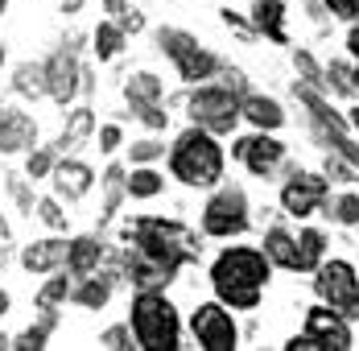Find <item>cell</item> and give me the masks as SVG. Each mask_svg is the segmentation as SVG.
<instances>
[{
    "label": "cell",
    "mask_w": 359,
    "mask_h": 351,
    "mask_svg": "<svg viewBox=\"0 0 359 351\" xmlns=\"http://www.w3.org/2000/svg\"><path fill=\"white\" fill-rule=\"evenodd\" d=\"M128 240H133V248H128L124 265H128V277L141 289L170 285L182 265L190 256H198L194 236L174 219H133L128 223Z\"/></svg>",
    "instance_id": "6da1fadb"
},
{
    "label": "cell",
    "mask_w": 359,
    "mask_h": 351,
    "mask_svg": "<svg viewBox=\"0 0 359 351\" xmlns=\"http://www.w3.org/2000/svg\"><path fill=\"white\" fill-rule=\"evenodd\" d=\"M211 285L227 306L252 310L269 285V256L256 248H227L211 269Z\"/></svg>",
    "instance_id": "7a4b0ae2"
},
{
    "label": "cell",
    "mask_w": 359,
    "mask_h": 351,
    "mask_svg": "<svg viewBox=\"0 0 359 351\" xmlns=\"http://www.w3.org/2000/svg\"><path fill=\"white\" fill-rule=\"evenodd\" d=\"M170 170L186 186H215L223 178V149L215 145V133H207V128L182 133L170 153Z\"/></svg>",
    "instance_id": "3957f363"
},
{
    "label": "cell",
    "mask_w": 359,
    "mask_h": 351,
    "mask_svg": "<svg viewBox=\"0 0 359 351\" xmlns=\"http://www.w3.org/2000/svg\"><path fill=\"white\" fill-rule=\"evenodd\" d=\"M133 335L144 351H174L182 335L178 310L157 289H141V298L133 302Z\"/></svg>",
    "instance_id": "277c9868"
},
{
    "label": "cell",
    "mask_w": 359,
    "mask_h": 351,
    "mask_svg": "<svg viewBox=\"0 0 359 351\" xmlns=\"http://www.w3.org/2000/svg\"><path fill=\"white\" fill-rule=\"evenodd\" d=\"M289 351H347L351 347V331H347V318L314 306L306 314V335H293L285 343Z\"/></svg>",
    "instance_id": "5b68a950"
},
{
    "label": "cell",
    "mask_w": 359,
    "mask_h": 351,
    "mask_svg": "<svg viewBox=\"0 0 359 351\" xmlns=\"http://www.w3.org/2000/svg\"><path fill=\"white\" fill-rule=\"evenodd\" d=\"M190 116H194V124L207 128V133H231L236 120L244 116V104H240L236 91H227V87H198L194 100H190Z\"/></svg>",
    "instance_id": "8992f818"
},
{
    "label": "cell",
    "mask_w": 359,
    "mask_h": 351,
    "mask_svg": "<svg viewBox=\"0 0 359 351\" xmlns=\"http://www.w3.org/2000/svg\"><path fill=\"white\" fill-rule=\"evenodd\" d=\"M314 289L323 293V302L343 318H359V277L347 260H330L318 265V281Z\"/></svg>",
    "instance_id": "52a82bcc"
},
{
    "label": "cell",
    "mask_w": 359,
    "mask_h": 351,
    "mask_svg": "<svg viewBox=\"0 0 359 351\" xmlns=\"http://www.w3.org/2000/svg\"><path fill=\"white\" fill-rule=\"evenodd\" d=\"M157 41H161V50L178 62V74L186 83H198V79H211V74H215V58H211L207 50H198V41L190 34H182V29H161Z\"/></svg>",
    "instance_id": "ba28073f"
},
{
    "label": "cell",
    "mask_w": 359,
    "mask_h": 351,
    "mask_svg": "<svg viewBox=\"0 0 359 351\" xmlns=\"http://www.w3.org/2000/svg\"><path fill=\"white\" fill-rule=\"evenodd\" d=\"M203 227H207V236H240L248 227V203H244V194L236 186L219 190L215 199L207 203V211H203Z\"/></svg>",
    "instance_id": "9c48e42d"
},
{
    "label": "cell",
    "mask_w": 359,
    "mask_h": 351,
    "mask_svg": "<svg viewBox=\"0 0 359 351\" xmlns=\"http://www.w3.org/2000/svg\"><path fill=\"white\" fill-rule=\"evenodd\" d=\"M190 331H194V339H198V347L207 351H236V322L231 314L215 306V302H207V306H198L194 318H190Z\"/></svg>",
    "instance_id": "30bf717a"
},
{
    "label": "cell",
    "mask_w": 359,
    "mask_h": 351,
    "mask_svg": "<svg viewBox=\"0 0 359 351\" xmlns=\"http://www.w3.org/2000/svg\"><path fill=\"white\" fill-rule=\"evenodd\" d=\"M323 199H326V178H318V174H293L285 182V190H281L285 211L297 215V219L314 215V211L323 207Z\"/></svg>",
    "instance_id": "8fae6325"
},
{
    "label": "cell",
    "mask_w": 359,
    "mask_h": 351,
    "mask_svg": "<svg viewBox=\"0 0 359 351\" xmlns=\"http://www.w3.org/2000/svg\"><path fill=\"white\" fill-rule=\"evenodd\" d=\"M74 91H79V58H74V50H58L46 62V95L67 107L74 100Z\"/></svg>",
    "instance_id": "7c38bea8"
},
{
    "label": "cell",
    "mask_w": 359,
    "mask_h": 351,
    "mask_svg": "<svg viewBox=\"0 0 359 351\" xmlns=\"http://www.w3.org/2000/svg\"><path fill=\"white\" fill-rule=\"evenodd\" d=\"M236 157L248 166L252 174L269 178L277 166H281V157H285V145L273 137H244L240 145H236Z\"/></svg>",
    "instance_id": "4fadbf2b"
},
{
    "label": "cell",
    "mask_w": 359,
    "mask_h": 351,
    "mask_svg": "<svg viewBox=\"0 0 359 351\" xmlns=\"http://www.w3.org/2000/svg\"><path fill=\"white\" fill-rule=\"evenodd\" d=\"M37 124L25 112H0V153H17L25 145H34Z\"/></svg>",
    "instance_id": "5bb4252c"
},
{
    "label": "cell",
    "mask_w": 359,
    "mask_h": 351,
    "mask_svg": "<svg viewBox=\"0 0 359 351\" xmlns=\"http://www.w3.org/2000/svg\"><path fill=\"white\" fill-rule=\"evenodd\" d=\"M100 256H104V244L95 236H83V240L67 244V269H71L74 277H91L95 265H100Z\"/></svg>",
    "instance_id": "9a60e30c"
},
{
    "label": "cell",
    "mask_w": 359,
    "mask_h": 351,
    "mask_svg": "<svg viewBox=\"0 0 359 351\" xmlns=\"http://www.w3.org/2000/svg\"><path fill=\"white\" fill-rule=\"evenodd\" d=\"M252 21H256V29L264 37H273L277 46H285V4L281 0H260L256 8H252Z\"/></svg>",
    "instance_id": "2e32d148"
},
{
    "label": "cell",
    "mask_w": 359,
    "mask_h": 351,
    "mask_svg": "<svg viewBox=\"0 0 359 351\" xmlns=\"http://www.w3.org/2000/svg\"><path fill=\"white\" fill-rule=\"evenodd\" d=\"M21 265H25L29 273H50V269L67 265V244H58V240H41V244L25 248Z\"/></svg>",
    "instance_id": "e0dca14e"
},
{
    "label": "cell",
    "mask_w": 359,
    "mask_h": 351,
    "mask_svg": "<svg viewBox=\"0 0 359 351\" xmlns=\"http://www.w3.org/2000/svg\"><path fill=\"white\" fill-rule=\"evenodd\" d=\"M54 182H58V190H62L67 199H83V194L91 190V170H87L83 161H62V166L54 170Z\"/></svg>",
    "instance_id": "ac0fdd59"
},
{
    "label": "cell",
    "mask_w": 359,
    "mask_h": 351,
    "mask_svg": "<svg viewBox=\"0 0 359 351\" xmlns=\"http://www.w3.org/2000/svg\"><path fill=\"white\" fill-rule=\"evenodd\" d=\"M264 256L273 265H281V269H297V240L289 232H281V227H273L264 236Z\"/></svg>",
    "instance_id": "d6986e66"
},
{
    "label": "cell",
    "mask_w": 359,
    "mask_h": 351,
    "mask_svg": "<svg viewBox=\"0 0 359 351\" xmlns=\"http://www.w3.org/2000/svg\"><path fill=\"white\" fill-rule=\"evenodd\" d=\"M244 116H248L256 128H277V124L285 120L281 104L269 100V95H248V100H244Z\"/></svg>",
    "instance_id": "ffe728a7"
},
{
    "label": "cell",
    "mask_w": 359,
    "mask_h": 351,
    "mask_svg": "<svg viewBox=\"0 0 359 351\" xmlns=\"http://www.w3.org/2000/svg\"><path fill=\"white\" fill-rule=\"evenodd\" d=\"M124 95L133 100V107L157 104V100H161V79H153V74H133V79L124 83Z\"/></svg>",
    "instance_id": "44dd1931"
},
{
    "label": "cell",
    "mask_w": 359,
    "mask_h": 351,
    "mask_svg": "<svg viewBox=\"0 0 359 351\" xmlns=\"http://www.w3.org/2000/svg\"><path fill=\"white\" fill-rule=\"evenodd\" d=\"M318 260H323V236L318 232H302V240H297V273L318 269Z\"/></svg>",
    "instance_id": "7402d4cb"
},
{
    "label": "cell",
    "mask_w": 359,
    "mask_h": 351,
    "mask_svg": "<svg viewBox=\"0 0 359 351\" xmlns=\"http://www.w3.org/2000/svg\"><path fill=\"white\" fill-rule=\"evenodd\" d=\"M108 281H100V277H91V281H83L79 289H74V302L83 306V310H100L104 302H108Z\"/></svg>",
    "instance_id": "603a6c76"
},
{
    "label": "cell",
    "mask_w": 359,
    "mask_h": 351,
    "mask_svg": "<svg viewBox=\"0 0 359 351\" xmlns=\"http://www.w3.org/2000/svg\"><path fill=\"white\" fill-rule=\"evenodd\" d=\"M54 322H58V318H54V310H41V322H37V326H29V331H25V335L17 339V347H21V351H37V347H46V335L54 331Z\"/></svg>",
    "instance_id": "cb8c5ba5"
},
{
    "label": "cell",
    "mask_w": 359,
    "mask_h": 351,
    "mask_svg": "<svg viewBox=\"0 0 359 351\" xmlns=\"http://www.w3.org/2000/svg\"><path fill=\"white\" fill-rule=\"evenodd\" d=\"M124 186H128V194H133V199H153V194H161V186H165V182H161V174H153V170H137Z\"/></svg>",
    "instance_id": "d4e9b609"
},
{
    "label": "cell",
    "mask_w": 359,
    "mask_h": 351,
    "mask_svg": "<svg viewBox=\"0 0 359 351\" xmlns=\"http://www.w3.org/2000/svg\"><path fill=\"white\" fill-rule=\"evenodd\" d=\"M120 46H124V29H120V25H100V29H95V54H100L104 62L120 54Z\"/></svg>",
    "instance_id": "484cf974"
},
{
    "label": "cell",
    "mask_w": 359,
    "mask_h": 351,
    "mask_svg": "<svg viewBox=\"0 0 359 351\" xmlns=\"http://www.w3.org/2000/svg\"><path fill=\"white\" fill-rule=\"evenodd\" d=\"M67 293H71V281L67 277H50L41 289H37V310H54Z\"/></svg>",
    "instance_id": "4316f807"
},
{
    "label": "cell",
    "mask_w": 359,
    "mask_h": 351,
    "mask_svg": "<svg viewBox=\"0 0 359 351\" xmlns=\"http://www.w3.org/2000/svg\"><path fill=\"white\" fill-rule=\"evenodd\" d=\"M17 91L21 95H41L46 91V67H29L25 62V67L17 70Z\"/></svg>",
    "instance_id": "83f0119b"
},
{
    "label": "cell",
    "mask_w": 359,
    "mask_h": 351,
    "mask_svg": "<svg viewBox=\"0 0 359 351\" xmlns=\"http://www.w3.org/2000/svg\"><path fill=\"white\" fill-rule=\"evenodd\" d=\"M91 128H95L91 112H87V107H79V112H71V124H67V133H62V140H58V145L67 149V145H74V140H83Z\"/></svg>",
    "instance_id": "f1b7e54d"
},
{
    "label": "cell",
    "mask_w": 359,
    "mask_h": 351,
    "mask_svg": "<svg viewBox=\"0 0 359 351\" xmlns=\"http://www.w3.org/2000/svg\"><path fill=\"white\" fill-rule=\"evenodd\" d=\"M37 215H41V223H50L54 232H62V227H67V215L58 211L54 199H41V203H37Z\"/></svg>",
    "instance_id": "f546056e"
},
{
    "label": "cell",
    "mask_w": 359,
    "mask_h": 351,
    "mask_svg": "<svg viewBox=\"0 0 359 351\" xmlns=\"http://www.w3.org/2000/svg\"><path fill=\"white\" fill-rule=\"evenodd\" d=\"M25 170H29V178H46V174H50V170H54V157H50V149H37V153H29Z\"/></svg>",
    "instance_id": "4dcf8cb0"
},
{
    "label": "cell",
    "mask_w": 359,
    "mask_h": 351,
    "mask_svg": "<svg viewBox=\"0 0 359 351\" xmlns=\"http://www.w3.org/2000/svg\"><path fill=\"white\" fill-rule=\"evenodd\" d=\"M334 219H339V223H359V199L355 194H343V199L334 203Z\"/></svg>",
    "instance_id": "1f68e13d"
},
{
    "label": "cell",
    "mask_w": 359,
    "mask_h": 351,
    "mask_svg": "<svg viewBox=\"0 0 359 351\" xmlns=\"http://www.w3.org/2000/svg\"><path fill=\"white\" fill-rule=\"evenodd\" d=\"M326 8L343 21H359V0H326Z\"/></svg>",
    "instance_id": "d6a6232c"
},
{
    "label": "cell",
    "mask_w": 359,
    "mask_h": 351,
    "mask_svg": "<svg viewBox=\"0 0 359 351\" xmlns=\"http://www.w3.org/2000/svg\"><path fill=\"white\" fill-rule=\"evenodd\" d=\"M137 116H141L149 128H165V112H161L157 104H141V107H137Z\"/></svg>",
    "instance_id": "836d02e7"
},
{
    "label": "cell",
    "mask_w": 359,
    "mask_h": 351,
    "mask_svg": "<svg viewBox=\"0 0 359 351\" xmlns=\"http://www.w3.org/2000/svg\"><path fill=\"white\" fill-rule=\"evenodd\" d=\"M153 157H161V145L157 140H137L133 145V161H153Z\"/></svg>",
    "instance_id": "e575fe53"
},
{
    "label": "cell",
    "mask_w": 359,
    "mask_h": 351,
    "mask_svg": "<svg viewBox=\"0 0 359 351\" xmlns=\"http://www.w3.org/2000/svg\"><path fill=\"white\" fill-rule=\"evenodd\" d=\"M330 79H334V91H351V87H355V74L347 67H339V62L330 67Z\"/></svg>",
    "instance_id": "d590c367"
},
{
    "label": "cell",
    "mask_w": 359,
    "mask_h": 351,
    "mask_svg": "<svg viewBox=\"0 0 359 351\" xmlns=\"http://www.w3.org/2000/svg\"><path fill=\"white\" fill-rule=\"evenodd\" d=\"M104 347H111V351L133 347V343H128V331H124V326H111V331H104Z\"/></svg>",
    "instance_id": "8d00e7d4"
},
{
    "label": "cell",
    "mask_w": 359,
    "mask_h": 351,
    "mask_svg": "<svg viewBox=\"0 0 359 351\" xmlns=\"http://www.w3.org/2000/svg\"><path fill=\"white\" fill-rule=\"evenodd\" d=\"M116 145H120V128H116V124H108V128L100 133V149H104V153H111Z\"/></svg>",
    "instance_id": "74e56055"
},
{
    "label": "cell",
    "mask_w": 359,
    "mask_h": 351,
    "mask_svg": "<svg viewBox=\"0 0 359 351\" xmlns=\"http://www.w3.org/2000/svg\"><path fill=\"white\" fill-rule=\"evenodd\" d=\"M297 67H302V74H306L310 83H318V67H314V58H310V54H297Z\"/></svg>",
    "instance_id": "f35d334b"
},
{
    "label": "cell",
    "mask_w": 359,
    "mask_h": 351,
    "mask_svg": "<svg viewBox=\"0 0 359 351\" xmlns=\"http://www.w3.org/2000/svg\"><path fill=\"white\" fill-rule=\"evenodd\" d=\"M13 194H17V203H21L25 211H34V203H29V190L21 186V178H13Z\"/></svg>",
    "instance_id": "ab89813d"
},
{
    "label": "cell",
    "mask_w": 359,
    "mask_h": 351,
    "mask_svg": "<svg viewBox=\"0 0 359 351\" xmlns=\"http://www.w3.org/2000/svg\"><path fill=\"white\" fill-rule=\"evenodd\" d=\"M104 8H108L111 17H124V13H128V4H124V0H104Z\"/></svg>",
    "instance_id": "60d3db41"
},
{
    "label": "cell",
    "mask_w": 359,
    "mask_h": 351,
    "mask_svg": "<svg viewBox=\"0 0 359 351\" xmlns=\"http://www.w3.org/2000/svg\"><path fill=\"white\" fill-rule=\"evenodd\" d=\"M347 46H351V58L359 62V29H351V37H347Z\"/></svg>",
    "instance_id": "b9f144b4"
},
{
    "label": "cell",
    "mask_w": 359,
    "mask_h": 351,
    "mask_svg": "<svg viewBox=\"0 0 359 351\" xmlns=\"http://www.w3.org/2000/svg\"><path fill=\"white\" fill-rule=\"evenodd\" d=\"M79 4L83 0H62V13H79Z\"/></svg>",
    "instance_id": "7bdbcfd3"
},
{
    "label": "cell",
    "mask_w": 359,
    "mask_h": 351,
    "mask_svg": "<svg viewBox=\"0 0 359 351\" xmlns=\"http://www.w3.org/2000/svg\"><path fill=\"white\" fill-rule=\"evenodd\" d=\"M4 310H8V293H0V314H4Z\"/></svg>",
    "instance_id": "ee69618b"
},
{
    "label": "cell",
    "mask_w": 359,
    "mask_h": 351,
    "mask_svg": "<svg viewBox=\"0 0 359 351\" xmlns=\"http://www.w3.org/2000/svg\"><path fill=\"white\" fill-rule=\"evenodd\" d=\"M0 240H8V227H4V219H0Z\"/></svg>",
    "instance_id": "f6af8a7d"
},
{
    "label": "cell",
    "mask_w": 359,
    "mask_h": 351,
    "mask_svg": "<svg viewBox=\"0 0 359 351\" xmlns=\"http://www.w3.org/2000/svg\"><path fill=\"white\" fill-rule=\"evenodd\" d=\"M0 67H4V46H0Z\"/></svg>",
    "instance_id": "bcb514c9"
},
{
    "label": "cell",
    "mask_w": 359,
    "mask_h": 351,
    "mask_svg": "<svg viewBox=\"0 0 359 351\" xmlns=\"http://www.w3.org/2000/svg\"><path fill=\"white\" fill-rule=\"evenodd\" d=\"M4 8H8V0H0V13H4Z\"/></svg>",
    "instance_id": "7dc6e473"
},
{
    "label": "cell",
    "mask_w": 359,
    "mask_h": 351,
    "mask_svg": "<svg viewBox=\"0 0 359 351\" xmlns=\"http://www.w3.org/2000/svg\"><path fill=\"white\" fill-rule=\"evenodd\" d=\"M355 128H359V104H355Z\"/></svg>",
    "instance_id": "c3c4849f"
}]
</instances>
